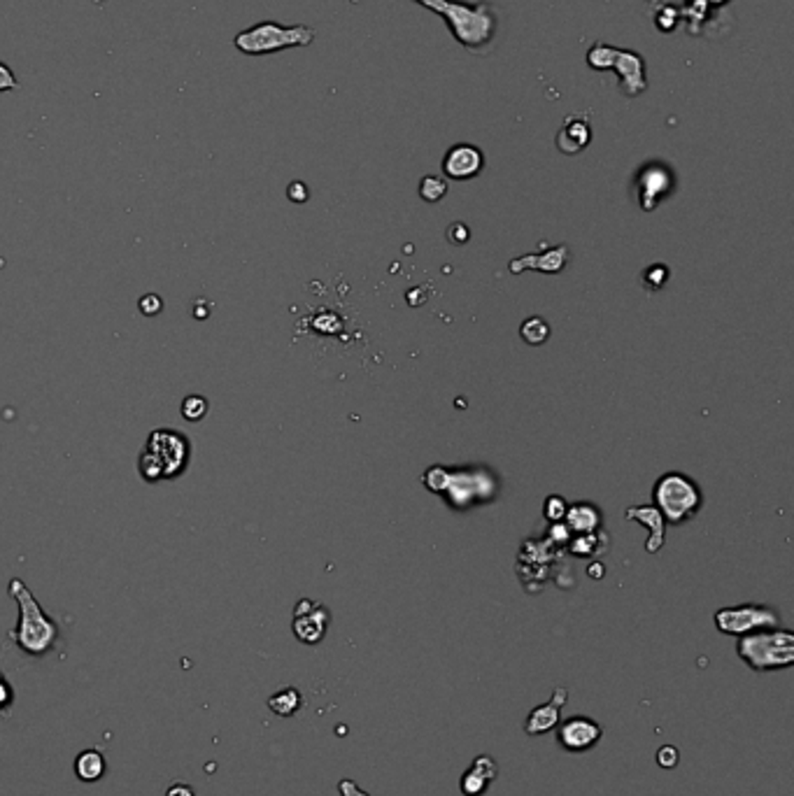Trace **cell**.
Returning <instances> with one entry per match:
<instances>
[{
  "mask_svg": "<svg viewBox=\"0 0 794 796\" xmlns=\"http://www.w3.org/2000/svg\"><path fill=\"white\" fill-rule=\"evenodd\" d=\"M418 5L436 12L448 21L449 31L461 47L470 52H485L497 36V10L490 0L480 3H461V0H415Z\"/></svg>",
  "mask_w": 794,
  "mask_h": 796,
  "instance_id": "cell-1",
  "label": "cell"
},
{
  "mask_svg": "<svg viewBox=\"0 0 794 796\" xmlns=\"http://www.w3.org/2000/svg\"><path fill=\"white\" fill-rule=\"evenodd\" d=\"M10 597L15 598L19 606V624L12 631V638L16 640L26 655L40 657L54 648L58 640V627L45 610L40 603L36 601L33 592L26 587V582L19 577H12L10 587H7Z\"/></svg>",
  "mask_w": 794,
  "mask_h": 796,
  "instance_id": "cell-2",
  "label": "cell"
},
{
  "mask_svg": "<svg viewBox=\"0 0 794 796\" xmlns=\"http://www.w3.org/2000/svg\"><path fill=\"white\" fill-rule=\"evenodd\" d=\"M191 459V445L182 431L157 429L147 438L138 459V471L147 482H161L182 475Z\"/></svg>",
  "mask_w": 794,
  "mask_h": 796,
  "instance_id": "cell-3",
  "label": "cell"
},
{
  "mask_svg": "<svg viewBox=\"0 0 794 796\" xmlns=\"http://www.w3.org/2000/svg\"><path fill=\"white\" fill-rule=\"evenodd\" d=\"M737 655L758 673L785 670L794 664V634L789 628H762L738 638Z\"/></svg>",
  "mask_w": 794,
  "mask_h": 796,
  "instance_id": "cell-4",
  "label": "cell"
},
{
  "mask_svg": "<svg viewBox=\"0 0 794 796\" xmlns=\"http://www.w3.org/2000/svg\"><path fill=\"white\" fill-rule=\"evenodd\" d=\"M315 40V28L310 26H280L275 21H262L247 31L238 33L233 45L242 54L262 56V54L283 52L292 47H305Z\"/></svg>",
  "mask_w": 794,
  "mask_h": 796,
  "instance_id": "cell-5",
  "label": "cell"
},
{
  "mask_svg": "<svg viewBox=\"0 0 794 796\" xmlns=\"http://www.w3.org/2000/svg\"><path fill=\"white\" fill-rule=\"evenodd\" d=\"M655 503L659 505L662 517L669 519L671 524L690 522L701 508V492L695 482L683 473H666L655 485Z\"/></svg>",
  "mask_w": 794,
  "mask_h": 796,
  "instance_id": "cell-6",
  "label": "cell"
},
{
  "mask_svg": "<svg viewBox=\"0 0 794 796\" xmlns=\"http://www.w3.org/2000/svg\"><path fill=\"white\" fill-rule=\"evenodd\" d=\"M587 63L594 70L613 68L620 77V89L624 96H641L648 89V77H645V61L641 54L632 49H617L603 42H596L594 47L587 52Z\"/></svg>",
  "mask_w": 794,
  "mask_h": 796,
  "instance_id": "cell-7",
  "label": "cell"
},
{
  "mask_svg": "<svg viewBox=\"0 0 794 796\" xmlns=\"http://www.w3.org/2000/svg\"><path fill=\"white\" fill-rule=\"evenodd\" d=\"M716 627L722 634L741 638V636L753 634V631L780 627V615L774 607L759 606V603H746V606L722 607V610H717Z\"/></svg>",
  "mask_w": 794,
  "mask_h": 796,
  "instance_id": "cell-8",
  "label": "cell"
},
{
  "mask_svg": "<svg viewBox=\"0 0 794 796\" xmlns=\"http://www.w3.org/2000/svg\"><path fill=\"white\" fill-rule=\"evenodd\" d=\"M674 187H675V178L674 173H671V168L657 161L645 163V166L638 170L636 179H634L638 205H641V209H645V212L657 208V205L662 203V199H666V196L674 191Z\"/></svg>",
  "mask_w": 794,
  "mask_h": 796,
  "instance_id": "cell-9",
  "label": "cell"
},
{
  "mask_svg": "<svg viewBox=\"0 0 794 796\" xmlns=\"http://www.w3.org/2000/svg\"><path fill=\"white\" fill-rule=\"evenodd\" d=\"M603 736V729L596 719L585 718V715H573V718L564 719L557 724V743L566 750V752L581 754L594 748Z\"/></svg>",
  "mask_w": 794,
  "mask_h": 796,
  "instance_id": "cell-10",
  "label": "cell"
},
{
  "mask_svg": "<svg viewBox=\"0 0 794 796\" xmlns=\"http://www.w3.org/2000/svg\"><path fill=\"white\" fill-rule=\"evenodd\" d=\"M329 622H331L329 610H326L325 606H319V603L308 601V598L298 601L296 607H294L292 628H294V636H296L301 643L317 645L319 640L326 636Z\"/></svg>",
  "mask_w": 794,
  "mask_h": 796,
  "instance_id": "cell-11",
  "label": "cell"
},
{
  "mask_svg": "<svg viewBox=\"0 0 794 796\" xmlns=\"http://www.w3.org/2000/svg\"><path fill=\"white\" fill-rule=\"evenodd\" d=\"M566 701H569L566 687H557L552 691L550 701L541 703V706H536L527 715V719H524V731H527V736H545L552 729H557V724L562 722V710H564Z\"/></svg>",
  "mask_w": 794,
  "mask_h": 796,
  "instance_id": "cell-12",
  "label": "cell"
},
{
  "mask_svg": "<svg viewBox=\"0 0 794 796\" xmlns=\"http://www.w3.org/2000/svg\"><path fill=\"white\" fill-rule=\"evenodd\" d=\"M482 152L473 145H455L445 154L443 173L452 179H470L482 170Z\"/></svg>",
  "mask_w": 794,
  "mask_h": 796,
  "instance_id": "cell-13",
  "label": "cell"
},
{
  "mask_svg": "<svg viewBox=\"0 0 794 796\" xmlns=\"http://www.w3.org/2000/svg\"><path fill=\"white\" fill-rule=\"evenodd\" d=\"M497 775H499L497 761L491 760L490 754H478L476 760H473V764H470V769L461 775V782H459L461 794L482 796L487 790H490L491 782L497 781Z\"/></svg>",
  "mask_w": 794,
  "mask_h": 796,
  "instance_id": "cell-14",
  "label": "cell"
},
{
  "mask_svg": "<svg viewBox=\"0 0 794 796\" xmlns=\"http://www.w3.org/2000/svg\"><path fill=\"white\" fill-rule=\"evenodd\" d=\"M592 140V126L587 115H573L566 117L564 126L557 133V147L564 154H578L583 152Z\"/></svg>",
  "mask_w": 794,
  "mask_h": 796,
  "instance_id": "cell-15",
  "label": "cell"
},
{
  "mask_svg": "<svg viewBox=\"0 0 794 796\" xmlns=\"http://www.w3.org/2000/svg\"><path fill=\"white\" fill-rule=\"evenodd\" d=\"M627 517L638 519V522H643L645 526H648L650 538H648V543H645V550L653 552L655 555V552H657L659 547L664 545V517H662V513H659L657 508H650V505H645V508H629Z\"/></svg>",
  "mask_w": 794,
  "mask_h": 796,
  "instance_id": "cell-16",
  "label": "cell"
},
{
  "mask_svg": "<svg viewBox=\"0 0 794 796\" xmlns=\"http://www.w3.org/2000/svg\"><path fill=\"white\" fill-rule=\"evenodd\" d=\"M301 706H304V697H301V691L294 689V687H284V689L275 691V694L268 699V708H271L275 715H280V718H292V715H296V712L301 710Z\"/></svg>",
  "mask_w": 794,
  "mask_h": 796,
  "instance_id": "cell-17",
  "label": "cell"
},
{
  "mask_svg": "<svg viewBox=\"0 0 794 796\" xmlns=\"http://www.w3.org/2000/svg\"><path fill=\"white\" fill-rule=\"evenodd\" d=\"M75 773L84 782L100 781V775L105 773L103 754L96 752V750H87V752L79 754L77 760H75Z\"/></svg>",
  "mask_w": 794,
  "mask_h": 796,
  "instance_id": "cell-18",
  "label": "cell"
},
{
  "mask_svg": "<svg viewBox=\"0 0 794 796\" xmlns=\"http://www.w3.org/2000/svg\"><path fill=\"white\" fill-rule=\"evenodd\" d=\"M520 335H522L529 345H543L550 338V326L541 317H529L522 324V329H520Z\"/></svg>",
  "mask_w": 794,
  "mask_h": 796,
  "instance_id": "cell-19",
  "label": "cell"
},
{
  "mask_svg": "<svg viewBox=\"0 0 794 796\" xmlns=\"http://www.w3.org/2000/svg\"><path fill=\"white\" fill-rule=\"evenodd\" d=\"M569 524L575 531H592L599 524V515L592 505H573L569 513Z\"/></svg>",
  "mask_w": 794,
  "mask_h": 796,
  "instance_id": "cell-20",
  "label": "cell"
},
{
  "mask_svg": "<svg viewBox=\"0 0 794 796\" xmlns=\"http://www.w3.org/2000/svg\"><path fill=\"white\" fill-rule=\"evenodd\" d=\"M445 194H448V182L436 178V175H427V178L419 182V196H422L427 203H436V200L445 199Z\"/></svg>",
  "mask_w": 794,
  "mask_h": 796,
  "instance_id": "cell-21",
  "label": "cell"
},
{
  "mask_svg": "<svg viewBox=\"0 0 794 796\" xmlns=\"http://www.w3.org/2000/svg\"><path fill=\"white\" fill-rule=\"evenodd\" d=\"M208 413V401L203 396H187L182 403V414L189 422H199Z\"/></svg>",
  "mask_w": 794,
  "mask_h": 796,
  "instance_id": "cell-22",
  "label": "cell"
},
{
  "mask_svg": "<svg viewBox=\"0 0 794 796\" xmlns=\"http://www.w3.org/2000/svg\"><path fill=\"white\" fill-rule=\"evenodd\" d=\"M680 761V752L678 748H674V745H664V748L657 750V764L662 766V769H675Z\"/></svg>",
  "mask_w": 794,
  "mask_h": 796,
  "instance_id": "cell-23",
  "label": "cell"
},
{
  "mask_svg": "<svg viewBox=\"0 0 794 796\" xmlns=\"http://www.w3.org/2000/svg\"><path fill=\"white\" fill-rule=\"evenodd\" d=\"M469 238H470L469 226L461 224V221H455V224L448 226V240L452 242V245H466Z\"/></svg>",
  "mask_w": 794,
  "mask_h": 796,
  "instance_id": "cell-24",
  "label": "cell"
},
{
  "mask_svg": "<svg viewBox=\"0 0 794 796\" xmlns=\"http://www.w3.org/2000/svg\"><path fill=\"white\" fill-rule=\"evenodd\" d=\"M643 282H648L650 289H659L666 282V266H653L645 275H643Z\"/></svg>",
  "mask_w": 794,
  "mask_h": 796,
  "instance_id": "cell-25",
  "label": "cell"
},
{
  "mask_svg": "<svg viewBox=\"0 0 794 796\" xmlns=\"http://www.w3.org/2000/svg\"><path fill=\"white\" fill-rule=\"evenodd\" d=\"M564 510H569L564 505V501H562L560 496H552V498H548V503H545V517L548 519H560V517H564Z\"/></svg>",
  "mask_w": 794,
  "mask_h": 796,
  "instance_id": "cell-26",
  "label": "cell"
},
{
  "mask_svg": "<svg viewBox=\"0 0 794 796\" xmlns=\"http://www.w3.org/2000/svg\"><path fill=\"white\" fill-rule=\"evenodd\" d=\"M338 791L340 796H371L366 790H361L355 781H350V778H343L338 782Z\"/></svg>",
  "mask_w": 794,
  "mask_h": 796,
  "instance_id": "cell-27",
  "label": "cell"
},
{
  "mask_svg": "<svg viewBox=\"0 0 794 796\" xmlns=\"http://www.w3.org/2000/svg\"><path fill=\"white\" fill-rule=\"evenodd\" d=\"M16 87H19V82H16L15 73L7 68L5 63H0V91H12Z\"/></svg>",
  "mask_w": 794,
  "mask_h": 796,
  "instance_id": "cell-28",
  "label": "cell"
},
{
  "mask_svg": "<svg viewBox=\"0 0 794 796\" xmlns=\"http://www.w3.org/2000/svg\"><path fill=\"white\" fill-rule=\"evenodd\" d=\"M289 199L296 200V203H305V200H308V189H305V184L294 182L292 187H289Z\"/></svg>",
  "mask_w": 794,
  "mask_h": 796,
  "instance_id": "cell-29",
  "label": "cell"
},
{
  "mask_svg": "<svg viewBox=\"0 0 794 796\" xmlns=\"http://www.w3.org/2000/svg\"><path fill=\"white\" fill-rule=\"evenodd\" d=\"M166 796H194V790L187 785H173L168 790Z\"/></svg>",
  "mask_w": 794,
  "mask_h": 796,
  "instance_id": "cell-30",
  "label": "cell"
}]
</instances>
